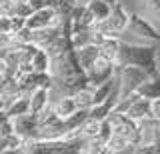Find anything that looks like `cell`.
<instances>
[{
    "mask_svg": "<svg viewBox=\"0 0 160 154\" xmlns=\"http://www.w3.org/2000/svg\"><path fill=\"white\" fill-rule=\"evenodd\" d=\"M76 54H78V60H80V66L84 68V72L92 66L94 62L100 58V46L98 44H88V46H80L76 48Z\"/></svg>",
    "mask_w": 160,
    "mask_h": 154,
    "instance_id": "13",
    "label": "cell"
},
{
    "mask_svg": "<svg viewBox=\"0 0 160 154\" xmlns=\"http://www.w3.org/2000/svg\"><path fill=\"white\" fill-rule=\"evenodd\" d=\"M126 30H128L130 34H136V36L150 38L152 42H156V40H158L156 30H154V28L150 26L146 20H142L140 16H136V14H132V16H130V22H128V28H126Z\"/></svg>",
    "mask_w": 160,
    "mask_h": 154,
    "instance_id": "9",
    "label": "cell"
},
{
    "mask_svg": "<svg viewBox=\"0 0 160 154\" xmlns=\"http://www.w3.org/2000/svg\"><path fill=\"white\" fill-rule=\"evenodd\" d=\"M138 96L142 98H148V100H154V98H160V74H152V76H148L146 80L138 86L136 90Z\"/></svg>",
    "mask_w": 160,
    "mask_h": 154,
    "instance_id": "12",
    "label": "cell"
},
{
    "mask_svg": "<svg viewBox=\"0 0 160 154\" xmlns=\"http://www.w3.org/2000/svg\"><path fill=\"white\" fill-rule=\"evenodd\" d=\"M30 112V96H22L18 98V100H14L6 110H2L0 114H8V116H20V114H26Z\"/></svg>",
    "mask_w": 160,
    "mask_h": 154,
    "instance_id": "18",
    "label": "cell"
},
{
    "mask_svg": "<svg viewBox=\"0 0 160 154\" xmlns=\"http://www.w3.org/2000/svg\"><path fill=\"white\" fill-rule=\"evenodd\" d=\"M116 66H140L150 72H158L156 66V46L154 44H132L120 38V48L116 56Z\"/></svg>",
    "mask_w": 160,
    "mask_h": 154,
    "instance_id": "1",
    "label": "cell"
},
{
    "mask_svg": "<svg viewBox=\"0 0 160 154\" xmlns=\"http://www.w3.org/2000/svg\"><path fill=\"white\" fill-rule=\"evenodd\" d=\"M126 114H128L130 118H134L136 122L144 120V118H148V116H152V100L138 96L136 100L132 102V106L128 108V112H126Z\"/></svg>",
    "mask_w": 160,
    "mask_h": 154,
    "instance_id": "11",
    "label": "cell"
},
{
    "mask_svg": "<svg viewBox=\"0 0 160 154\" xmlns=\"http://www.w3.org/2000/svg\"><path fill=\"white\" fill-rule=\"evenodd\" d=\"M108 122L112 126V134L114 136H120L124 140L132 142V144H140V128H138V122L134 118H130L128 114L124 112H112L108 116Z\"/></svg>",
    "mask_w": 160,
    "mask_h": 154,
    "instance_id": "5",
    "label": "cell"
},
{
    "mask_svg": "<svg viewBox=\"0 0 160 154\" xmlns=\"http://www.w3.org/2000/svg\"><path fill=\"white\" fill-rule=\"evenodd\" d=\"M118 48H120V38H104V42L100 44V56L108 58V60L116 64Z\"/></svg>",
    "mask_w": 160,
    "mask_h": 154,
    "instance_id": "17",
    "label": "cell"
},
{
    "mask_svg": "<svg viewBox=\"0 0 160 154\" xmlns=\"http://www.w3.org/2000/svg\"><path fill=\"white\" fill-rule=\"evenodd\" d=\"M54 16H56L54 8H50V6L40 8V10H34V12L26 18V26H28V28H32V30H38V28L52 26Z\"/></svg>",
    "mask_w": 160,
    "mask_h": 154,
    "instance_id": "8",
    "label": "cell"
},
{
    "mask_svg": "<svg viewBox=\"0 0 160 154\" xmlns=\"http://www.w3.org/2000/svg\"><path fill=\"white\" fill-rule=\"evenodd\" d=\"M148 2H150V10L160 18V0H148Z\"/></svg>",
    "mask_w": 160,
    "mask_h": 154,
    "instance_id": "24",
    "label": "cell"
},
{
    "mask_svg": "<svg viewBox=\"0 0 160 154\" xmlns=\"http://www.w3.org/2000/svg\"><path fill=\"white\" fill-rule=\"evenodd\" d=\"M24 140L18 134H10V136H0V152H20Z\"/></svg>",
    "mask_w": 160,
    "mask_h": 154,
    "instance_id": "19",
    "label": "cell"
},
{
    "mask_svg": "<svg viewBox=\"0 0 160 154\" xmlns=\"http://www.w3.org/2000/svg\"><path fill=\"white\" fill-rule=\"evenodd\" d=\"M114 72H116V64L112 60H108V58L100 56L96 62L92 64V66L86 70V76H88V88H96L100 84H104L106 80L114 76Z\"/></svg>",
    "mask_w": 160,
    "mask_h": 154,
    "instance_id": "6",
    "label": "cell"
},
{
    "mask_svg": "<svg viewBox=\"0 0 160 154\" xmlns=\"http://www.w3.org/2000/svg\"><path fill=\"white\" fill-rule=\"evenodd\" d=\"M152 118L160 120V98H154L152 100Z\"/></svg>",
    "mask_w": 160,
    "mask_h": 154,
    "instance_id": "23",
    "label": "cell"
},
{
    "mask_svg": "<svg viewBox=\"0 0 160 154\" xmlns=\"http://www.w3.org/2000/svg\"><path fill=\"white\" fill-rule=\"evenodd\" d=\"M32 34H34V30L32 28H28V26H24V28H20L18 32H14L12 36H8L10 40H14L16 44H32Z\"/></svg>",
    "mask_w": 160,
    "mask_h": 154,
    "instance_id": "21",
    "label": "cell"
},
{
    "mask_svg": "<svg viewBox=\"0 0 160 154\" xmlns=\"http://www.w3.org/2000/svg\"><path fill=\"white\" fill-rule=\"evenodd\" d=\"M66 124L64 118H60L54 112L52 106L38 114V138L40 140H58V138H66Z\"/></svg>",
    "mask_w": 160,
    "mask_h": 154,
    "instance_id": "2",
    "label": "cell"
},
{
    "mask_svg": "<svg viewBox=\"0 0 160 154\" xmlns=\"http://www.w3.org/2000/svg\"><path fill=\"white\" fill-rule=\"evenodd\" d=\"M156 72H150L146 68H140V66H116V76L120 82V92L122 96H128V94L136 92L138 86L146 80L148 76H152Z\"/></svg>",
    "mask_w": 160,
    "mask_h": 154,
    "instance_id": "4",
    "label": "cell"
},
{
    "mask_svg": "<svg viewBox=\"0 0 160 154\" xmlns=\"http://www.w3.org/2000/svg\"><path fill=\"white\" fill-rule=\"evenodd\" d=\"M128 22H130V16L122 8V4L116 2L114 8H112V14H110L108 18H104V20H100V22H94L92 26L96 28L98 32H102L106 38H120L122 32H126Z\"/></svg>",
    "mask_w": 160,
    "mask_h": 154,
    "instance_id": "3",
    "label": "cell"
},
{
    "mask_svg": "<svg viewBox=\"0 0 160 154\" xmlns=\"http://www.w3.org/2000/svg\"><path fill=\"white\" fill-rule=\"evenodd\" d=\"M80 2H88V0H80Z\"/></svg>",
    "mask_w": 160,
    "mask_h": 154,
    "instance_id": "25",
    "label": "cell"
},
{
    "mask_svg": "<svg viewBox=\"0 0 160 154\" xmlns=\"http://www.w3.org/2000/svg\"><path fill=\"white\" fill-rule=\"evenodd\" d=\"M50 106L54 108V112H56L60 118H66L78 108V104L74 100V96H58V98H54V100H50Z\"/></svg>",
    "mask_w": 160,
    "mask_h": 154,
    "instance_id": "15",
    "label": "cell"
},
{
    "mask_svg": "<svg viewBox=\"0 0 160 154\" xmlns=\"http://www.w3.org/2000/svg\"><path fill=\"white\" fill-rule=\"evenodd\" d=\"M50 106V88H36L30 94V112L40 114Z\"/></svg>",
    "mask_w": 160,
    "mask_h": 154,
    "instance_id": "14",
    "label": "cell"
},
{
    "mask_svg": "<svg viewBox=\"0 0 160 154\" xmlns=\"http://www.w3.org/2000/svg\"><path fill=\"white\" fill-rule=\"evenodd\" d=\"M74 100H76L78 108H92L94 106V90L92 88H80V90H76L72 94Z\"/></svg>",
    "mask_w": 160,
    "mask_h": 154,
    "instance_id": "20",
    "label": "cell"
},
{
    "mask_svg": "<svg viewBox=\"0 0 160 154\" xmlns=\"http://www.w3.org/2000/svg\"><path fill=\"white\" fill-rule=\"evenodd\" d=\"M28 4H30V8H32V12H34V10H40V8H46L48 0H28Z\"/></svg>",
    "mask_w": 160,
    "mask_h": 154,
    "instance_id": "22",
    "label": "cell"
},
{
    "mask_svg": "<svg viewBox=\"0 0 160 154\" xmlns=\"http://www.w3.org/2000/svg\"><path fill=\"white\" fill-rule=\"evenodd\" d=\"M24 26H26V18L22 16H0V36H12Z\"/></svg>",
    "mask_w": 160,
    "mask_h": 154,
    "instance_id": "16",
    "label": "cell"
},
{
    "mask_svg": "<svg viewBox=\"0 0 160 154\" xmlns=\"http://www.w3.org/2000/svg\"><path fill=\"white\" fill-rule=\"evenodd\" d=\"M88 118H90V108H76L70 116H66L64 118V124H66V130H68L66 136H78V130L84 126V122Z\"/></svg>",
    "mask_w": 160,
    "mask_h": 154,
    "instance_id": "10",
    "label": "cell"
},
{
    "mask_svg": "<svg viewBox=\"0 0 160 154\" xmlns=\"http://www.w3.org/2000/svg\"><path fill=\"white\" fill-rule=\"evenodd\" d=\"M14 134H18L22 140L38 138V114L26 112L20 116H14Z\"/></svg>",
    "mask_w": 160,
    "mask_h": 154,
    "instance_id": "7",
    "label": "cell"
}]
</instances>
